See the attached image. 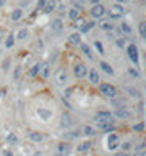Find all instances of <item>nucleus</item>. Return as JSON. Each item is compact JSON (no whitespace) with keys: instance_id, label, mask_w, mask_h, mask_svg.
I'll return each instance as SVG.
<instances>
[{"instance_id":"3","label":"nucleus","mask_w":146,"mask_h":156,"mask_svg":"<svg viewBox=\"0 0 146 156\" xmlns=\"http://www.w3.org/2000/svg\"><path fill=\"white\" fill-rule=\"evenodd\" d=\"M54 82H56V86H66V82H68V71H66L64 67H59V69L56 71Z\"/></svg>"},{"instance_id":"32","label":"nucleus","mask_w":146,"mask_h":156,"mask_svg":"<svg viewBox=\"0 0 146 156\" xmlns=\"http://www.w3.org/2000/svg\"><path fill=\"white\" fill-rule=\"evenodd\" d=\"M120 30H123L125 33H131V28L128 27L127 23H122V25H120Z\"/></svg>"},{"instance_id":"42","label":"nucleus","mask_w":146,"mask_h":156,"mask_svg":"<svg viewBox=\"0 0 146 156\" xmlns=\"http://www.w3.org/2000/svg\"><path fill=\"white\" fill-rule=\"evenodd\" d=\"M116 44H118V46H125V41L123 40H118V41H116Z\"/></svg>"},{"instance_id":"14","label":"nucleus","mask_w":146,"mask_h":156,"mask_svg":"<svg viewBox=\"0 0 146 156\" xmlns=\"http://www.w3.org/2000/svg\"><path fill=\"white\" fill-rule=\"evenodd\" d=\"M87 76H89V79H90L92 84H99L100 82V76H99V73L95 69H90L89 73H87Z\"/></svg>"},{"instance_id":"23","label":"nucleus","mask_w":146,"mask_h":156,"mask_svg":"<svg viewBox=\"0 0 146 156\" xmlns=\"http://www.w3.org/2000/svg\"><path fill=\"white\" fill-rule=\"evenodd\" d=\"M54 7H56V2H53V0H51V2H46V5H44L43 8H44V13H51V12L54 10Z\"/></svg>"},{"instance_id":"12","label":"nucleus","mask_w":146,"mask_h":156,"mask_svg":"<svg viewBox=\"0 0 146 156\" xmlns=\"http://www.w3.org/2000/svg\"><path fill=\"white\" fill-rule=\"evenodd\" d=\"M51 28H53L54 33H62V30H64V25H62V22H61L59 18H56V20H53V22H51Z\"/></svg>"},{"instance_id":"5","label":"nucleus","mask_w":146,"mask_h":156,"mask_svg":"<svg viewBox=\"0 0 146 156\" xmlns=\"http://www.w3.org/2000/svg\"><path fill=\"white\" fill-rule=\"evenodd\" d=\"M127 53H128V58H130V61L133 62V64H138V61H140V58H138V48H136L135 44H128Z\"/></svg>"},{"instance_id":"46","label":"nucleus","mask_w":146,"mask_h":156,"mask_svg":"<svg viewBox=\"0 0 146 156\" xmlns=\"http://www.w3.org/2000/svg\"><path fill=\"white\" fill-rule=\"evenodd\" d=\"M116 2H125V0H116Z\"/></svg>"},{"instance_id":"22","label":"nucleus","mask_w":146,"mask_h":156,"mask_svg":"<svg viewBox=\"0 0 146 156\" xmlns=\"http://www.w3.org/2000/svg\"><path fill=\"white\" fill-rule=\"evenodd\" d=\"M100 67H102V69H103V71H105V73H107V74H110V76H112V74H113V69H112V66H110V64H108V62H107V61H102V62H100Z\"/></svg>"},{"instance_id":"31","label":"nucleus","mask_w":146,"mask_h":156,"mask_svg":"<svg viewBox=\"0 0 146 156\" xmlns=\"http://www.w3.org/2000/svg\"><path fill=\"white\" fill-rule=\"evenodd\" d=\"M95 48H97V51H99L100 54H105V51H103V46H102V43H100V41H95Z\"/></svg>"},{"instance_id":"21","label":"nucleus","mask_w":146,"mask_h":156,"mask_svg":"<svg viewBox=\"0 0 146 156\" xmlns=\"http://www.w3.org/2000/svg\"><path fill=\"white\" fill-rule=\"evenodd\" d=\"M68 15H69V20L76 22V20L79 18V10H77V8H71V10L68 12Z\"/></svg>"},{"instance_id":"28","label":"nucleus","mask_w":146,"mask_h":156,"mask_svg":"<svg viewBox=\"0 0 146 156\" xmlns=\"http://www.w3.org/2000/svg\"><path fill=\"white\" fill-rule=\"evenodd\" d=\"M84 135H87V136H94V135H95V130H94L90 125H85V126H84Z\"/></svg>"},{"instance_id":"1","label":"nucleus","mask_w":146,"mask_h":156,"mask_svg":"<svg viewBox=\"0 0 146 156\" xmlns=\"http://www.w3.org/2000/svg\"><path fill=\"white\" fill-rule=\"evenodd\" d=\"M94 123L99 130H112L113 128V117L110 112H99L94 117Z\"/></svg>"},{"instance_id":"16","label":"nucleus","mask_w":146,"mask_h":156,"mask_svg":"<svg viewBox=\"0 0 146 156\" xmlns=\"http://www.w3.org/2000/svg\"><path fill=\"white\" fill-rule=\"evenodd\" d=\"M69 43L71 44H81L82 43L81 33H72V35H69Z\"/></svg>"},{"instance_id":"20","label":"nucleus","mask_w":146,"mask_h":156,"mask_svg":"<svg viewBox=\"0 0 146 156\" xmlns=\"http://www.w3.org/2000/svg\"><path fill=\"white\" fill-rule=\"evenodd\" d=\"M28 35H30V31H28L26 28H22V30L16 33V40H26Z\"/></svg>"},{"instance_id":"45","label":"nucleus","mask_w":146,"mask_h":156,"mask_svg":"<svg viewBox=\"0 0 146 156\" xmlns=\"http://www.w3.org/2000/svg\"><path fill=\"white\" fill-rule=\"evenodd\" d=\"M90 2H92V3H94V5H97V3L100 2V0H90Z\"/></svg>"},{"instance_id":"10","label":"nucleus","mask_w":146,"mask_h":156,"mask_svg":"<svg viewBox=\"0 0 146 156\" xmlns=\"http://www.w3.org/2000/svg\"><path fill=\"white\" fill-rule=\"evenodd\" d=\"M36 113H38V117L41 120H44V122H48L53 117V112L49 110V108H44V107H40L38 110H36Z\"/></svg>"},{"instance_id":"4","label":"nucleus","mask_w":146,"mask_h":156,"mask_svg":"<svg viewBox=\"0 0 146 156\" xmlns=\"http://www.w3.org/2000/svg\"><path fill=\"white\" fill-rule=\"evenodd\" d=\"M87 73H89V69H87V66L84 64V62H77V64L74 66V74H76V77H77V79L85 77Z\"/></svg>"},{"instance_id":"15","label":"nucleus","mask_w":146,"mask_h":156,"mask_svg":"<svg viewBox=\"0 0 146 156\" xmlns=\"http://www.w3.org/2000/svg\"><path fill=\"white\" fill-rule=\"evenodd\" d=\"M115 115L118 117V119H128V117H130V110H128V108H125V107H122V108H116Z\"/></svg>"},{"instance_id":"6","label":"nucleus","mask_w":146,"mask_h":156,"mask_svg":"<svg viewBox=\"0 0 146 156\" xmlns=\"http://www.w3.org/2000/svg\"><path fill=\"white\" fill-rule=\"evenodd\" d=\"M71 143H59L56 146V154L57 156H69L71 154Z\"/></svg>"},{"instance_id":"24","label":"nucleus","mask_w":146,"mask_h":156,"mask_svg":"<svg viewBox=\"0 0 146 156\" xmlns=\"http://www.w3.org/2000/svg\"><path fill=\"white\" fill-rule=\"evenodd\" d=\"M22 16H23V12L20 10V8H16V10L12 12V20H13V22H18Z\"/></svg>"},{"instance_id":"30","label":"nucleus","mask_w":146,"mask_h":156,"mask_svg":"<svg viewBox=\"0 0 146 156\" xmlns=\"http://www.w3.org/2000/svg\"><path fill=\"white\" fill-rule=\"evenodd\" d=\"M92 27H94V23H92V22H89V23H84V25H81V31H82V33H87V31H89Z\"/></svg>"},{"instance_id":"36","label":"nucleus","mask_w":146,"mask_h":156,"mask_svg":"<svg viewBox=\"0 0 146 156\" xmlns=\"http://www.w3.org/2000/svg\"><path fill=\"white\" fill-rule=\"evenodd\" d=\"M2 154H3V156H13V153H12V151H8V150H3Z\"/></svg>"},{"instance_id":"2","label":"nucleus","mask_w":146,"mask_h":156,"mask_svg":"<svg viewBox=\"0 0 146 156\" xmlns=\"http://www.w3.org/2000/svg\"><path fill=\"white\" fill-rule=\"evenodd\" d=\"M99 90L102 92V95L108 97V99H112V97L116 95V87L113 86V84H108V82H102V84H100Z\"/></svg>"},{"instance_id":"7","label":"nucleus","mask_w":146,"mask_h":156,"mask_svg":"<svg viewBox=\"0 0 146 156\" xmlns=\"http://www.w3.org/2000/svg\"><path fill=\"white\" fill-rule=\"evenodd\" d=\"M90 15H92L94 18H102V16L105 15V7L100 5V3L94 5L92 8H90Z\"/></svg>"},{"instance_id":"8","label":"nucleus","mask_w":146,"mask_h":156,"mask_svg":"<svg viewBox=\"0 0 146 156\" xmlns=\"http://www.w3.org/2000/svg\"><path fill=\"white\" fill-rule=\"evenodd\" d=\"M107 148L108 150L118 148V135H115V133L108 135V138H107Z\"/></svg>"},{"instance_id":"11","label":"nucleus","mask_w":146,"mask_h":156,"mask_svg":"<svg viewBox=\"0 0 146 156\" xmlns=\"http://www.w3.org/2000/svg\"><path fill=\"white\" fill-rule=\"evenodd\" d=\"M74 123V120H72V117H71V113H62L61 115V125L64 126V128H69V126H72Z\"/></svg>"},{"instance_id":"19","label":"nucleus","mask_w":146,"mask_h":156,"mask_svg":"<svg viewBox=\"0 0 146 156\" xmlns=\"http://www.w3.org/2000/svg\"><path fill=\"white\" fill-rule=\"evenodd\" d=\"M7 143H8V145H18L20 140H18V136H16L15 133H10L7 136Z\"/></svg>"},{"instance_id":"29","label":"nucleus","mask_w":146,"mask_h":156,"mask_svg":"<svg viewBox=\"0 0 146 156\" xmlns=\"http://www.w3.org/2000/svg\"><path fill=\"white\" fill-rule=\"evenodd\" d=\"M138 30H140V35L146 40V22H141V23L138 25Z\"/></svg>"},{"instance_id":"35","label":"nucleus","mask_w":146,"mask_h":156,"mask_svg":"<svg viewBox=\"0 0 146 156\" xmlns=\"http://www.w3.org/2000/svg\"><path fill=\"white\" fill-rule=\"evenodd\" d=\"M44 5H46V0H40V2H38V10H40V8H43Z\"/></svg>"},{"instance_id":"41","label":"nucleus","mask_w":146,"mask_h":156,"mask_svg":"<svg viewBox=\"0 0 146 156\" xmlns=\"http://www.w3.org/2000/svg\"><path fill=\"white\" fill-rule=\"evenodd\" d=\"M18 76H20V67H18V69H15V79H18Z\"/></svg>"},{"instance_id":"40","label":"nucleus","mask_w":146,"mask_h":156,"mask_svg":"<svg viewBox=\"0 0 146 156\" xmlns=\"http://www.w3.org/2000/svg\"><path fill=\"white\" fill-rule=\"evenodd\" d=\"M130 74H131V76H135V77H138V73H136L135 69H130Z\"/></svg>"},{"instance_id":"38","label":"nucleus","mask_w":146,"mask_h":156,"mask_svg":"<svg viewBox=\"0 0 146 156\" xmlns=\"http://www.w3.org/2000/svg\"><path fill=\"white\" fill-rule=\"evenodd\" d=\"M133 156H146V151H136Z\"/></svg>"},{"instance_id":"18","label":"nucleus","mask_w":146,"mask_h":156,"mask_svg":"<svg viewBox=\"0 0 146 156\" xmlns=\"http://www.w3.org/2000/svg\"><path fill=\"white\" fill-rule=\"evenodd\" d=\"M90 146H92V145H90V141H84V143H81V145L77 146V151H79V153H85V151L90 150Z\"/></svg>"},{"instance_id":"34","label":"nucleus","mask_w":146,"mask_h":156,"mask_svg":"<svg viewBox=\"0 0 146 156\" xmlns=\"http://www.w3.org/2000/svg\"><path fill=\"white\" fill-rule=\"evenodd\" d=\"M3 40H5V33H3V30L0 28V44L3 43Z\"/></svg>"},{"instance_id":"9","label":"nucleus","mask_w":146,"mask_h":156,"mask_svg":"<svg viewBox=\"0 0 146 156\" xmlns=\"http://www.w3.org/2000/svg\"><path fill=\"white\" fill-rule=\"evenodd\" d=\"M123 13H125V8L122 5H113L110 8V12H108V15H110L112 18H120Z\"/></svg>"},{"instance_id":"27","label":"nucleus","mask_w":146,"mask_h":156,"mask_svg":"<svg viewBox=\"0 0 146 156\" xmlns=\"http://www.w3.org/2000/svg\"><path fill=\"white\" fill-rule=\"evenodd\" d=\"M81 48H82V51H84V54L87 58H89V59H92V53H90V48L87 44H84V43H81Z\"/></svg>"},{"instance_id":"33","label":"nucleus","mask_w":146,"mask_h":156,"mask_svg":"<svg viewBox=\"0 0 146 156\" xmlns=\"http://www.w3.org/2000/svg\"><path fill=\"white\" fill-rule=\"evenodd\" d=\"M102 28L103 30H112L113 27H112V23H102Z\"/></svg>"},{"instance_id":"44","label":"nucleus","mask_w":146,"mask_h":156,"mask_svg":"<svg viewBox=\"0 0 146 156\" xmlns=\"http://www.w3.org/2000/svg\"><path fill=\"white\" fill-rule=\"evenodd\" d=\"M5 2H7V0H0V7H3V5H5Z\"/></svg>"},{"instance_id":"13","label":"nucleus","mask_w":146,"mask_h":156,"mask_svg":"<svg viewBox=\"0 0 146 156\" xmlns=\"http://www.w3.org/2000/svg\"><path fill=\"white\" fill-rule=\"evenodd\" d=\"M28 138H30L33 143H40V141L44 140V135L38 133V132H30V133H28Z\"/></svg>"},{"instance_id":"25","label":"nucleus","mask_w":146,"mask_h":156,"mask_svg":"<svg viewBox=\"0 0 146 156\" xmlns=\"http://www.w3.org/2000/svg\"><path fill=\"white\" fill-rule=\"evenodd\" d=\"M13 43H15V35H13V33H10V35L5 38V46H7V48H12Z\"/></svg>"},{"instance_id":"26","label":"nucleus","mask_w":146,"mask_h":156,"mask_svg":"<svg viewBox=\"0 0 146 156\" xmlns=\"http://www.w3.org/2000/svg\"><path fill=\"white\" fill-rule=\"evenodd\" d=\"M40 67H41V62H36V64L30 69V77H36V74L40 73Z\"/></svg>"},{"instance_id":"37","label":"nucleus","mask_w":146,"mask_h":156,"mask_svg":"<svg viewBox=\"0 0 146 156\" xmlns=\"http://www.w3.org/2000/svg\"><path fill=\"white\" fill-rule=\"evenodd\" d=\"M8 64H10V58H7L5 62H3V69H8Z\"/></svg>"},{"instance_id":"17","label":"nucleus","mask_w":146,"mask_h":156,"mask_svg":"<svg viewBox=\"0 0 146 156\" xmlns=\"http://www.w3.org/2000/svg\"><path fill=\"white\" fill-rule=\"evenodd\" d=\"M40 74L43 79H46L49 76V66L46 64V62H41V67H40Z\"/></svg>"},{"instance_id":"39","label":"nucleus","mask_w":146,"mask_h":156,"mask_svg":"<svg viewBox=\"0 0 146 156\" xmlns=\"http://www.w3.org/2000/svg\"><path fill=\"white\" fill-rule=\"evenodd\" d=\"M143 123H138V125H135V126H133V128H135V130H141V128H143Z\"/></svg>"},{"instance_id":"43","label":"nucleus","mask_w":146,"mask_h":156,"mask_svg":"<svg viewBox=\"0 0 146 156\" xmlns=\"http://www.w3.org/2000/svg\"><path fill=\"white\" fill-rule=\"evenodd\" d=\"M115 156H128V153H125V151H122V153H116Z\"/></svg>"}]
</instances>
